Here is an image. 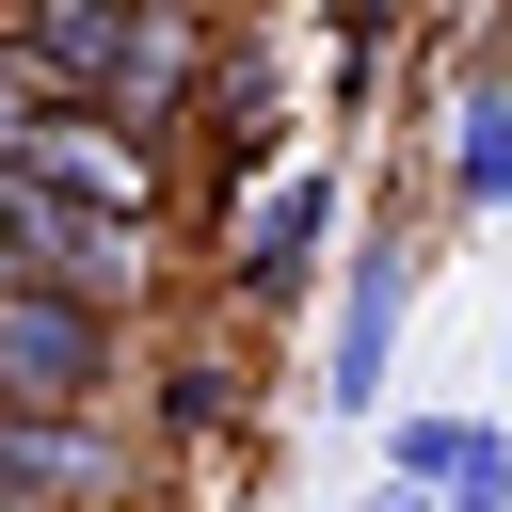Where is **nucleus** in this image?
Listing matches in <instances>:
<instances>
[{"instance_id": "f257e3e1", "label": "nucleus", "mask_w": 512, "mask_h": 512, "mask_svg": "<svg viewBox=\"0 0 512 512\" xmlns=\"http://www.w3.org/2000/svg\"><path fill=\"white\" fill-rule=\"evenodd\" d=\"M336 208H352V176L336 160H272V176H240V208H224V304H304L320 288V240H336Z\"/></svg>"}, {"instance_id": "f03ea898", "label": "nucleus", "mask_w": 512, "mask_h": 512, "mask_svg": "<svg viewBox=\"0 0 512 512\" xmlns=\"http://www.w3.org/2000/svg\"><path fill=\"white\" fill-rule=\"evenodd\" d=\"M96 384H112V304H80V288H48V272H0V400L80 416Z\"/></svg>"}, {"instance_id": "7ed1b4c3", "label": "nucleus", "mask_w": 512, "mask_h": 512, "mask_svg": "<svg viewBox=\"0 0 512 512\" xmlns=\"http://www.w3.org/2000/svg\"><path fill=\"white\" fill-rule=\"evenodd\" d=\"M400 320H416V240H368L352 272H336V336H320V416L352 432V416H384V368H400Z\"/></svg>"}, {"instance_id": "20e7f679", "label": "nucleus", "mask_w": 512, "mask_h": 512, "mask_svg": "<svg viewBox=\"0 0 512 512\" xmlns=\"http://www.w3.org/2000/svg\"><path fill=\"white\" fill-rule=\"evenodd\" d=\"M192 144H208V176L240 192V176H272L288 160V80H272V48H208V80H192V112H176Z\"/></svg>"}, {"instance_id": "39448f33", "label": "nucleus", "mask_w": 512, "mask_h": 512, "mask_svg": "<svg viewBox=\"0 0 512 512\" xmlns=\"http://www.w3.org/2000/svg\"><path fill=\"white\" fill-rule=\"evenodd\" d=\"M128 16H144V0H0V32H16V64H32L48 96H112Z\"/></svg>"}, {"instance_id": "423d86ee", "label": "nucleus", "mask_w": 512, "mask_h": 512, "mask_svg": "<svg viewBox=\"0 0 512 512\" xmlns=\"http://www.w3.org/2000/svg\"><path fill=\"white\" fill-rule=\"evenodd\" d=\"M384 464L432 480L448 512H512V432L496 416H384Z\"/></svg>"}, {"instance_id": "0eeeda50", "label": "nucleus", "mask_w": 512, "mask_h": 512, "mask_svg": "<svg viewBox=\"0 0 512 512\" xmlns=\"http://www.w3.org/2000/svg\"><path fill=\"white\" fill-rule=\"evenodd\" d=\"M448 208L464 224H512V64H480L448 96Z\"/></svg>"}, {"instance_id": "6e6552de", "label": "nucleus", "mask_w": 512, "mask_h": 512, "mask_svg": "<svg viewBox=\"0 0 512 512\" xmlns=\"http://www.w3.org/2000/svg\"><path fill=\"white\" fill-rule=\"evenodd\" d=\"M160 432H240V368L224 352H176L160 368Z\"/></svg>"}, {"instance_id": "1a4fd4ad", "label": "nucleus", "mask_w": 512, "mask_h": 512, "mask_svg": "<svg viewBox=\"0 0 512 512\" xmlns=\"http://www.w3.org/2000/svg\"><path fill=\"white\" fill-rule=\"evenodd\" d=\"M400 16H416V0H336V96H368V80H384Z\"/></svg>"}, {"instance_id": "9d476101", "label": "nucleus", "mask_w": 512, "mask_h": 512, "mask_svg": "<svg viewBox=\"0 0 512 512\" xmlns=\"http://www.w3.org/2000/svg\"><path fill=\"white\" fill-rule=\"evenodd\" d=\"M368 512H448V496H432V480H400V464H384V480H368Z\"/></svg>"}, {"instance_id": "9b49d317", "label": "nucleus", "mask_w": 512, "mask_h": 512, "mask_svg": "<svg viewBox=\"0 0 512 512\" xmlns=\"http://www.w3.org/2000/svg\"><path fill=\"white\" fill-rule=\"evenodd\" d=\"M496 384H512V368H496ZM496 432H512V416H496Z\"/></svg>"}, {"instance_id": "f8f14e48", "label": "nucleus", "mask_w": 512, "mask_h": 512, "mask_svg": "<svg viewBox=\"0 0 512 512\" xmlns=\"http://www.w3.org/2000/svg\"><path fill=\"white\" fill-rule=\"evenodd\" d=\"M192 16H208V0H192Z\"/></svg>"}]
</instances>
